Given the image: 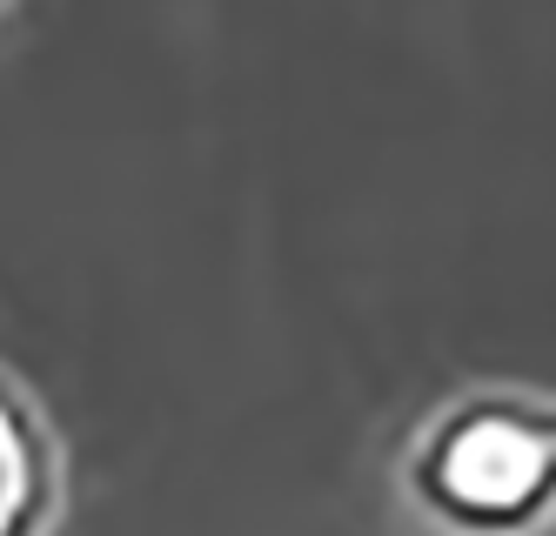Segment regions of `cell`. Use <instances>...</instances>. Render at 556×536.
I'll return each instance as SVG.
<instances>
[{
	"instance_id": "1",
	"label": "cell",
	"mask_w": 556,
	"mask_h": 536,
	"mask_svg": "<svg viewBox=\"0 0 556 536\" xmlns=\"http://www.w3.org/2000/svg\"><path fill=\"white\" fill-rule=\"evenodd\" d=\"M395 489L435 536H543L556 523V396L463 389L395 457Z\"/></svg>"
},
{
	"instance_id": "2",
	"label": "cell",
	"mask_w": 556,
	"mask_h": 536,
	"mask_svg": "<svg viewBox=\"0 0 556 536\" xmlns=\"http://www.w3.org/2000/svg\"><path fill=\"white\" fill-rule=\"evenodd\" d=\"M67 510V449L8 362H0V536H54Z\"/></svg>"
},
{
	"instance_id": "3",
	"label": "cell",
	"mask_w": 556,
	"mask_h": 536,
	"mask_svg": "<svg viewBox=\"0 0 556 536\" xmlns=\"http://www.w3.org/2000/svg\"><path fill=\"white\" fill-rule=\"evenodd\" d=\"M14 8H21V0H0V21H8V14H14Z\"/></svg>"
}]
</instances>
